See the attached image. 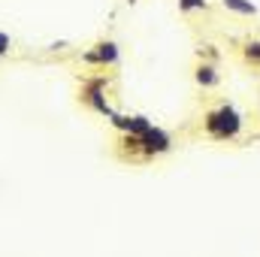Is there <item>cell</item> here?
<instances>
[{
  "label": "cell",
  "instance_id": "obj_1",
  "mask_svg": "<svg viewBox=\"0 0 260 257\" xmlns=\"http://www.w3.org/2000/svg\"><path fill=\"white\" fill-rule=\"evenodd\" d=\"M203 130H206V136H212L218 142H236L245 130V115L236 109V103L224 100L203 115Z\"/></svg>",
  "mask_w": 260,
  "mask_h": 257
},
{
  "label": "cell",
  "instance_id": "obj_2",
  "mask_svg": "<svg viewBox=\"0 0 260 257\" xmlns=\"http://www.w3.org/2000/svg\"><path fill=\"white\" fill-rule=\"evenodd\" d=\"M139 142H142V160H154V157L173 151V136H170V130L157 127V124L148 130L145 136H139Z\"/></svg>",
  "mask_w": 260,
  "mask_h": 257
},
{
  "label": "cell",
  "instance_id": "obj_3",
  "mask_svg": "<svg viewBox=\"0 0 260 257\" xmlns=\"http://www.w3.org/2000/svg\"><path fill=\"white\" fill-rule=\"evenodd\" d=\"M82 100H85L94 112H100V115H106V118L115 115V109H112L109 100H106V79H91V82L85 85V91H82Z\"/></svg>",
  "mask_w": 260,
  "mask_h": 257
},
{
  "label": "cell",
  "instance_id": "obj_4",
  "mask_svg": "<svg viewBox=\"0 0 260 257\" xmlns=\"http://www.w3.org/2000/svg\"><path fill=\"white\" fill-rule=\"evenodd\" d=\"M109 124L118 130L121 136H145L148 130L154 127V121L145 118V115H121V112H115L109 118Z\"/></svg>",
  "mask_w": 260,
  "mask_h": 257
},
{
  "label": "cell",
  "instance_id": "obj_5",
  "mask_svg": "<svg viewBox=\"0 0 260 257\" xmlns=\"http://www.w3.org/2000/svg\"><path fill=\"white\" fill-rule=\"evenodd\" d=\"M94 55H97V64L100 67H115L121 61V49H118V43H112V40L94 43Z\"/></svg>",
  "mask_w": 260,
  "mask_h": 257
},
{
  "label": "cell",
  "instance_id": "obj_6",
  "mask_svg": "<svg viewBox=\"0 0 260 257\" xmlns=\"http://www.w3.org/2000/svg\"><path fill=\"white\" fill-rule=\"evenodd\" d=\"M194 82L200 88H218V82H221V73H218V67L215 64H206V61H200L194 67Z\"/></svg>",
  "mask_w": 260,
  "mask_h": 257
},
{
  "label": "cell",
  "instance_id": "obj_7",
  "mask_svg": "<svg viewBox=\"0 0 260 257\" xmlns=\"http://www.w3.org/2000/svg\"><path fill=\"white\" fill-rule=\"evenodd\" d=\"M221 6L236 15H251V18L257 15V3H251V0H221Z\"/></svg>",
  "mask_w": 260,
  "mask_h": 257
},
{
  "label": "cell",
  "instance_id": "obj_8",
  "mask_svg": "<svg viewBox=\"0 0 260 257\" xmlns=\"http://www.w3.org/2000/svg\"><path fill=\"white\" fill-rule=\"evenodd\" d=\"M242 61L251 67H260V40H248V43H242Z\"/></svg>",
  "mask_w": 260,
  "mask_h": 257
},
{
  "label": "cell",
  "instance_id": "obj_9",
  "mask_svg": "<svg viewBox=\"0 0 260 257\" xmlns=\"http://www.w3.org/2000/svg\"><path fill=\"white\" fill-rule=\"evenodd\" d=\"M206 9H209V0H179V12H182V15L206 12Z\"/></svg>",
  "mask_w": 260,
  "mask_h": 257
},
{
  "label": "cell",
  "instance_id": "obj_10",
  "mask_svg": "<svg viewBox=\"0 0 260 257\" xmlns=\"http://www.w3.org/2000/svg\"><path fill=\"white\" fill-rule=\"evenodd\" d=\"M200 61H206V64H215L218 58H221V52H218V46H200Z\"/></svg>",
  "mask_w": 260,
  "mask_h": 257
},
{
  "label": "cell",
  "instance_id": "obj_11",
  "mask_svg": "<svg viewBox=\"0 0 260 257\" xmlns=\"http://www.w3.org/2000/svg\"><path fill=\"white\" fill-rule=\"evenodd\" d=\"M9 49H12V40H9V34H3V30H0V58H6V55H9Z\"/></svg>",
  "mask_w": 260,
  "mask_h": 257
},
{
  "label": "cell",
  "instance_id": "obj_12",
  "mask_svg": "<svg viewBox=\"0 0 260 257\" xmlns=\"http://www.w3.org/2000/svg\"><path fill=\"white\" fill-rule=\"evenodd\" d=\"M82 64H88V67H100V64H97V55H94V49L82 52Z\"/></svg>",
  "mask_w": 260,
  "mask_h": 257
},
{
  "label": "cell",
  "instance_id": "obj_13",
  "mask_svg": "<svg viewBox=\"0 0 260 257\" xmlns=\"http://www.w3.org/2000/svg\"><path fill=\"white\" fill-rule=\"evenodd\" d=\"M127 3H136V0H127Z\"/></svg>",
  "mask_w": 260,
  "mask_h": 257
}]
</instances>
